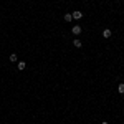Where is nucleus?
<instances>
[{"mask_svg":"<svg viewBox=\"0 0 124 124\" xmlns=\"http://www.w3.org/2000/svg\"><path fill=\"white\" fill-rule=\"evenodd\" d=\"M101 124H108V123H101Z\"/></svg>","mask_w":124,"mask_h":124,"instance_id":"9","label":"nucleus"},{"mask_svg":"<svg viewBox=\"0 0 124 124\" xmlns=\"http://www.w3.org/2000/svg\"><path fill=\"white\" fill-rule=\"evenodd\" d=\"M10 61H13V63L17 61V55H15V53H12V55H10Z\"/></svg>","mask_w":124,"mask_h":124,"instance_id":"8","label":"nucleus"},{"mask_svg":"<svg viewBox=\"0 0 124 124\" xmlns=\"http://www.w3.org/2000/svg\"><path fill=\"white\" fill-rule=\"evenodd\" d=\"M71 31H73V35H79V33H81V27H79V25H75V27L71 28Z\"/></svg>","mask_w":124,"mask_h":124,"instance_id":"2","label":"nucleus"},{"mask_svg":"<svg viewBox=\"0 0 124 124\" xmlns=\"http://www.w3.org/2000/svg\"><path fill=\"white\" fill-rule=\"evenodd\" d=\"M65 20H66V22H71V20H73V15H71V13H65Z\"/></svg>","mask_w":124,"mask_h":124,"instance_id":"6","label":"nucleus"},{"mask_svg":"<svg viewBox=\"0 0 124 124\" xmlns=\"http://www.w3.org/2000/svg\"><path fill=\"white\" fill-rule=\"evenodd\" d=\"M73 43H75V46H76V48H81V41H79V40H75V41H73Z\"/></svg>","mask_w":124,"mask_h":124,"instance_id":"7","label":"nucleus"},{"mask_svg":"<svg viewBox=\"0 0 124 124\" xmlns=\"http://www.w3.org/2000/svg\"><path fill=\"white\" fill-rule=\"evenodd\" d=\"M71 15H73V18H75V20H81V18H83V12H79V10H75Z\"/></svg>","mask_w":124,"mask_h":124,"instance_id":"1","label":"nucleus"},{"mask_svg":"<svg viewBox=\"0 0 124 124\" xmlns=\"http://www.w3.org/2000/svg\"><path fill=\"white\" fill-rule=\"evenodd\" d=\"M117 91H119V94H124V83H121L117 86Z\"/></svg>","mask_w":124,"mask_h":124,"instance_id":"5","label":"nucleus"},{"mask_svg":"<svg viewBox=\"0 0 124 124\" xmlns=\"http://www.w3.org/2000/svg\"><path fill=\"white\" fill-rule=\"evenodd\" d=\"M27 68V63L25 61H18V70H25Z\"/></svg>","mask_w":124,"mask_h":124,"instance_id":"4","label":"nucleus"},{"mask_svg":"<svg viewBox=\"0 0 124 124\" xmlns=\"http://www.w3.org/2000/svg\"><path fill=\"white\" fill-rule=\"evenodd\" d=\"M103 37H104V38H109V37H111V30L104 28V30H103Z\"/></svg>","mask_w":124,"mask_h":124,"instance_id":"3","label":"nucleus"}]
</instances>
